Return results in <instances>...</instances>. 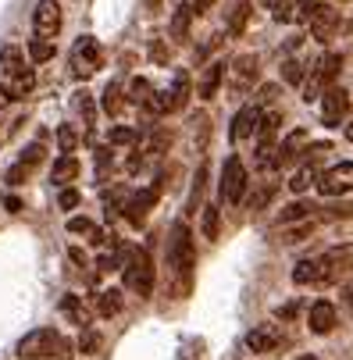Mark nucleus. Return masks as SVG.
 Returning a JSON list of instances; mask_svg holds the SVG:
<instances>
[{"instance_id":"obj_1","label":"nucleus","mask_w":353,"mask_h":360,"mask_svg":"<svg viewBox=\"0 0 353 360\" xmlns=\"http://www.w3.org/2000/svg\"><path fill=\"white\" fill-rule=\"evenodd\" d=\"M18 356L22 360H46V356H68V342L54 332V328H36L18 342Z\"/></svg>"},{"instance_id":"obj_2","label":"nucleus","mask_w":353,"mask_h":360,"mask_svg":"<svg viewBox=\"0 0 353 360\" xmlns=\"http://www.w3.org/2000/svg\"><path fill=\"white\" fill-rule=\"evenodd\" d=\"M125 285L139 296L154 292V261L143 246H125Z\"/></svg>"},{"instance_id":"obj_3","label":"nucleus","mask_w":353,"mask_h":360,"mask_svg":"<svg viewBox=\"0 0 353 360\" xmlns=\"http://www.w3.org/2000/svg\"><path fill=\"white\" fill-rule=\"evenodd\" d=\"M186 100H189V75L179 72V75L172 79L168 89H161V93H154V96L146 100L143 111H146V115H154V118H161V115H172V111L186 108Z\"/></svg>"},{"instance_id":"obj_4","label":"nucleus","mask_w":353,"mask_h":360,"mask_svg":"<svg viewBox=\"0 0 353 360\" xmlns=\"http://www.w3.org/2000/svg\"><path fill=\"white\" fill-rule=\"evenodd\" d=\"M339 72H342V54H321L314 61L311 79H304V100H318L321 89H328L339 79Z\"/></svg>"},{"instance_id":"obj_5","label":"nucleus","mask_w":353,"mask_h":360,"mask_svg":"<svg viewBox=\"0 0 353 360\" xmlns=\"http://www.w3.org/2000/svg\"><path fill=\"white\" fill-rule=\"evenodd\" d=\"M257 75H261V58L257 54H239L229 65V89H232V96H246L250 89H254Z\"/></svg>"},{"instance_id":"obj_6","label":"nucleus","mask_w":353,"mask_h":360,"mask_svg":"<svg viewBox=\"0 0 353 360\" xmlns=\"http://www.w3.org/2000/svg\"><path fill=\"white\" fill-rule=\"evenodd\" d=\"M353 268V246H332L318 257V282H339Z\"/></svg>"},{"instance_id":"obj_7","label":"nucleus","mask_w":353,"mask_h":360,"mask_svg":"<svg viewBox=\"0 0 353 360\" xmlns=\"http://www.w3.org/2000/svg\"><path fill=\"white\" fill-rule=\"evenodd\" d=\"M318 189L321 196H346L353 193V161H339L328 172L318 175Z\"/></svg>"},{"instance_id":"obj_8","label":"nucleus","mask_w":353,"mask_h":360,"mask_svg":"<svg viewBox=\"0 0 353 360\" xmlns=\"http://www.w3.org/2000/svg\"><path fill=\"white\" fill-rule=\"evenodd\" d=\"M100 43L93 39V36H79V43L72 46V72L79 75V79H89L96 68H100Z\"/></svg>"},{"instance_id":"obj_9","label":"nucleus","mask_w":353,"mask_h":360,"mask_svg":"<svg viewBox=\"0 0 353 360\" xmlns=\"http://www.w3.org/2000/svg\"><path fill=\"white\" fill-rule=\"evenodd\" d=\"M246 196V168L239 158H229L222 168V200L225 203H239Z\"/></svg>"},{"instance_id":"obj_10","label":"nucleus","mask_w":353,"mask_h":360,"mask_svg":"<svg viewBox=\"0 0 353 360\" xmlns=\"http://www.w3.org/2000/svg\"><path fill=\"white\" fill-rule=\"evenodd\" d=\"M168 257H172V268H175V271H189V268H193V239H189V229H186L182 221L172 229Z\"/></svg>"},{"instance_id":"obj_11","label":"nucleus","mask_w":353,"mask_h":360,"mask_svg":"<svg viewBox=\"0 0 353 360\" xmlns=\"http://www.w3.org/2000/svg\"><path fill=\"white\" fill-rule=\"evenodd\" d=\"M32 29L43 39H54L58 36V29H61V8H58V0H39L36 11H32Z\"/></svg>"},{"instance_id":"obj_12","label":"nucleus","mask_w":353,"mask_h":360,"mask_svg":"<svg viewBox=\"0 0 353 360\" xmlns=\"http://www.w3.org/2000/svg\"><path fill=\"white\" fill-rule=\"evenodd\" d=\"M346 111H349V93L342 86H328L325 96H321V122L325 125H342Z\"/></svg>"},{"instance_id":"obj_13","label":"nucleus","mask_w":353,"mask_h":360,"mask_svg":"<svg viewBox=\"0 0 353 360\" xmlns=\"http://www.w3.org/2000/svg\"><path fill=\"white\" fill-rule=\"evenodd\" d=\"M261 115H264V108H257V104H243V108H239V115L232 118L229 139H232V143L250 139V136H254V132L261 129Z\"/></svg>"},{"instance_id":"obj_14","label":"nucleus","mask_w":353,"mask_h":360,"mask_svg":"<svg viewBox=\"0 0 353 360\" xmlns=\"http://www.w3.org/2000/svg\"><path fill=\"white\" fill-rule=\"evenodd\" d=\"M32 86H36V72H32V68H22V72H15V75L4 79V86H0V96H4V100H25V96L32 93Z\"/></svg>"},{"instance_id":"obj_15","label":"nucleus","mask_w":353,"mask_h":360,"mask_svg":"<svg viewBox=\"0 0 353 360\" xmlns=\"http://www.w3.org/2000/svg\"><path fill=\"white\" fill-rule=\"evenodd\" d=\"M158 203V189H139V193H132L129 196V203H125V218L132 221V225H143V218H146V211Z\"/></svg>"},{"instance_id":"obj_16","label":"nucleus","mask_w":353,"mask_h":360,"mask_svg":"<svg viewBox=\"0 0 353 360\" xmlns=\"http://www.w3.org/2000/svg\"><path fill=\"white\" fill-rule=\"evenodd\" d=\"M225 72H229V65L214 61L204 75H200V82H196V96H200V100H211V96L218 93V86L225 82Z\"/></svg>"},{"instance_id":"obj_17","label":"nucleus","mask_w":353,"mask_h":360,"mask_svg":"<svg viewBox=\"0 0 353 360\" xmlns=\"http://www.w3.org/2000/svg\"><path fill=\"white\" fill-rule=\"evenodd\" d=\"M335 29H339V11H335L332 4H325V8L311 18V36H314V39H328Z\"/></svg>"},{"instance_id":"obj_18","label":"nucleus","mask_w":353,"mask_h":360,"mask_svg":"<svg viewBox=\"0 0 353 360\" xmlns=\"http://www.w3.org/2000/svg\"><path fill=\"white\" fill-rule=\"evenodd\" d=\"M335 328V307L332 303H314L311 307V332H318V335H328Z\"/></svg>"},{"instance_id":"obj_19","label":"nucleus","mask_w":353,"mask_h":360,"mask_svg":"<svg viewBox=\"0 0 353 360\" xmlns=\"http://www.w3.org/2000/svg\"><path fill=\"white\" fill-rule=\"evenodd\" d=\"M61 314H65L72 325H82V328H89V318H93V314H89V307H86L79 296H72V292L61 296Z\"/></svg>"},{"instance_id":"obj_20","label":"nucleus","mask_w":353,"mask_h":360,"mask_svg":"<svg viewBox=\"0 0 353 360\" xmlns=\"http://www.w3.org/2000/svg\"><path fill=\"white\" fill-rule=\"evenodd\" d=\"M318 175H321V172L314 168V161H304V165L289 175V189H293V193H307V189L318 182Z\"/></svg>"},{"instance_id":"obj_21","label":"nucleus","mask_w":353,"mask_h":360,"mask_svg":"<svg viewBox=\"0 0 353 360\" xmlns=\"http://www.w3.org/2000/svg\"><path fill=\"white\" fill-rule=\"evenodd\" d=\"M246 346L254 349V353H268V349H275L278 346V332L275 328H268V325H261V328H254L246 335Z\"/></svg>"},{"instance_id":"obj_22","label":"nucleus","mask_w":353,"mask_h":360,"mask_svg":"<svg viewBox=\"0 0 353 360\" xmlns=\"http://www.w3.org/2000/svg\"><path fill=\"white\" fill-rule=\"evenodd\" d=\"M204 186H207V165H200L196 175H193V189H189V200H186V214H196L204 211L200 207V200H204Z\"/></svg>"},{"instance_id":"obj_23","label":"nucleus","mask_w":353,"mask_h":360,"mask_svg":"<svg viewBox=\"0 0 353 360\" xmlns=\"http://www.w3.org/2000/svg\"><path fill=\"white\" fill-rule=\"evenodd\" d=\"M79 175V161H75V153H61V158L54 161V172H50V179H54L58 186L72 182Z\"/></svg>"},{"instance_id":"obj_24","label":"nucleus","mask_w":353,"mask_h":360,"mask_svg":"<svg viewBox=\"0 0 353 360\" xmlns=\"http://www.w3.org/2000/svg\"><path fill=\"white\" fill-rule=\"evenodd\" d=\"M96 311H100V318H115L118 311H122V289H104L96 296Z\"/></svg>"},{"instance_id":"obj_25","label":"nucleus","mask_w":353,"mask_h":360,"mask_svg":"<svg viewBox=\"0 0 353 360\" xmlns=\"http://www.w3.org/2000/svg\"><path fill=\"white\" fill-rule=\"evenodd\" d=\"M311 211H314L311 203L296 200V203H289V207H282V211L275 214V221H278V225H289V221H307V214H311Z\"/></svg>"},{"instance_id":"obj_26","label":"nucleus","mask_w":353,"mask_h":360,"mask_svg":"<svg viewBox=\"0 0 353 360\" xmlns=\"http://www.w3.org/2000/svg\"><path fill=\"white\" fill-rule=\"evenodd\" d=\"M193 15H196V11H193V4H182V8H175V18H172V29H168V32H172V39H182V36L189 32V22H193Z\"/></svg>"},{"instance_id":"obj_27","label":"nucleus","mask_w":353,"mask_h":360,"mask_svg":"<svg viewBox=\"0 0 353 360\" xmlns=\"http://www.w3.org/2000/svg\"><path fill=\"white\" fill-rule=\"evenodd\" d=\"M0 68H4V79L15 75V72H22L25 68L22 65V50L18 46H4V50H0Z\"/></svg>"},{"instance_id":"obj_28","label":"nucleus","mask_w":353,"mask_h":360,"mask_svg":"<svg viewBox=\"0 0 353 360\" xmlns=\"http://www.w3.org/2000/svg\"><path fill=\"white\" fill-rule=\"evenodd\" d=\"M104 115H111V118L122 115V82H108V89H104Z\"/></svg>"},{"instance_id":"obj_29","label":"nucleus","mask_w":353,"mask_h":360,"mask_svg":"<svg viewBox=\"0 0 353 360\" xmlns=\"http://www.w3.org/2000/svg\"><path fill=\"white\" fill-rule=\"evenodd\" d=\"M278 125H282V111L278 108H271L268 115H261V143H271L275 139V132H278Z\"/></svg>"},{"instance_id":"obj_30","label":"nucleus","mask_w":353,"mask_h":360,"mask_svg":"<svg viewBox=\"0 0 353 360\" xmlns=\"http://www.w3.org/2000/svg\"><path fill=\"white\" fill-rule=\"evenodd\" d=\"M293 282L296 285H314L318 282V261H300L293 268Z\"/></svg>"},{"instance_id":"obj_31","label":"nucleus","mask_w":353,"mask_h":360,"mask_svg":"<svg viewBox=\"0 0 353 360\" xmlns=\"http://www.w3.org/2000/svg\"><path fill=\"white\" fill-rule=\"evenodd\" d=\"M282 79H285L289 86H304L307 72H304V65H300V58H285V61H282Z\"/></svg>"},{"instance_id":"obj_32","label":"nucleus","mask_w":353,"mask_h":360,"mask_svg":"<svg viewBox=\"0 0 353 360\" xmlns=\"http://www.w3.org/2000/svg\"><path fill=\"white\" fill-rule=\"evenodd\" d=\"M246 18H250V0H239L232 8V18H229V36H239L246 29Z\"/></svg>"},{"instance_id":"obj_33","label":"nucleus","mask_w":353,"mask_h":360,"mask_svg":"<svg viewBox=\"0 0 353 360\" xmlns=\"http://www.w3.org/2000/svg\"><path fill=\"white\" fill-rule=\"evenodd\" d=\"M29 58H32L36 65L50 61V58H54V43H50V39H43V36H36V39L29 43Z\"/></svg>"},{"instance_id":"obj_34","label":"nucleus","mask_w":353,"mask_h":360,"mask_svg":"<svg viewBox=\"0 0 353 360\" xmlns=\"http://www.w3.org/2000/svg\"><path fill=\"white\" fill-rule=\"evenodd\" d=\"M168 146H172V132H158V136L150 139V143H146L139 153H146V158H161V153H165Z\"/></svg>"},{"instance_id":"obj_35","label":"nucleus","mask_w":353,"mask_h":360,"mask_svg":"<svg viewBox=\"0 0 353 360\" xmlns=\"http://www.w3.org/2000/svg\"><path fill=\"white\" fill-rule=\"evenodd\" d=\"M275 189H278V182H261V189H257L254 196L246 200V203H250V211H261L264 203H268V200L275 196Z\"/></svg>"},{"instance_id":"obj_36","label":"nucleus","mask_w":353,"mask_h":360,"mask_svg":"<svg viewBox=\"0 0 353 360\" xmlns=\"http://www.w3.org/2000/svg\"><path fill=\"white\" fill-rule=\"evenodd\" d=\"M150 96H154V89H150L146 79H132L129 82V100H132V104H146Z\"/></svg>"},{"instance_id":"obj_37","label":"nucleus","mask_w":353,"mask_h":360,"mask_svg":"<svg viewBox=\"0 0 353 360\" xmlns=\"http://www.w3.org/2000/svg\"><path fill=\"white\" fill-rule=\"evenodd\" d=\"M325 4H328V0H300V4H296V22H311Z\"/></svg>"},{"instance_id":"obj_38","label":"nucleus","mask_w":353,"mask_h":360,"mask_svg":"<svg viewBox=\"0 0 353 360\" xmlns=\"http://www.w3.org/2000/svg\"><path fill=\"white\" fill-rule=\"evenodd\" d=\"M58 146H61V153H75V146H79V132H75L72 125H61V129H58Z\"/></svg>"},{"instance_id":"obj_39","label":"nucleus","mask_w":353,"mask_h":360,"mask_svg":"<svg viewBox=\"0 0 353 360\" xmlns=\"http://www.w3.org/2000/svg\"><path fill=\"white\" fill-rule=\"evenodd\" d=\"M204 236L207 239L218 236V207H214V203H207V207H204Z\"/></svg>"},{"instance_id":"obj_40","label":"nucleus","mask_w":353,"mask_h":360,"mask_svg":"<svg viewBox=\"0 0 353 360\" xmlns=\"http://www.w3.org/2000/svg\"><path fill=\"white\" fill-rule=\"evenodd\" d=\"M75 104H79V111H82L86 125H93V122H96V104H93V96H89V93H79Z\"/></svg>"},{"instance_id":"obj_41","label":"nucleus","mask_w":353,"mask_h":360,"mask_svg":"<svg viewBox=\"0 0 353 360\" xmlns=\"http://www.w3.org/2000/svg\"><path fill=\"white\" fill-rule=\"evenodd\" d=\"M108 139H111L115 146H129V143H136V129H122V125H115V129L108 132Z\"/></svg>"},{"instance_id":"obj_42","label":"nucleus","mask_w":353,"mask_h":360,"mask_svg":"<svg viewBox=\"0 0 353 360\" xmlns=\"http://www.w3.org/2000/svg\"><path fill=\"white\" fill-rule=\"evenodd\" d=\"M79 349H82V353H96V349H100V332H93V328H82Z\"/></svg>"},{"instance_id":"obj_43","label":"nucleus","mask_w":353,"mask_h":360,"mask_svg":"<svg viewBox=\"0 0 353 360\" xmlns=\"http://www.w3.org/2000/svg\"><path fill=\"white\" fill-rule=\"evenodd\" d=\"M43 161V143H32V146H25V153H22V165H39Z\"/></svg>"},{"instance_id":"obj_44","label":"nucleus","mask_w":353,"mask_h":360,"mask_svg":"<svg viewBox=\"0 0 353 360\" xmlns=\"http://www.w3.org/2000/svg\"><path fill=\"white\" fill-rule=\"evenodd\" d=\"M275 96H278V86H261V93H257L254 104H257V108H268V104H275Z\"/></svg>"},{"instance_id":"obj_45","label":"nucleus","mask_w":353,"mask_h":360,"mask_svg":"<svg viewBox=\"0 0 353 360\" xmlns=\"http://www.w3.org/2000/svg\"><path fill=\"white\" fill-rule=\"evenodd\" d=\"M58 203L65 211H72V207H79V189H61V196H58Z\"/></svg>"},{"instance_id":"obj_46","label":"nucleus","mask_w":353,"mask_h":360,"mask_svg":"<svg viewBox=\"0 0 353 360\" xmlns=\"http://www.w3.org/2000/svg\"><path fill=\"white\" fill-rule=\"evenodd\" d=\"M68 232H75V236H89V232H93V221H89V218H72V221H68Z\"/></svg>"},{"instance_id":"obj_47","label":"nucleus","mask_w":353,"mask_h":360,"mask_svg":"<svg viewBox=\"0 0 353 360\" xmlns=\"http://www.w3.org/2000/svg\"><path fill=\"white\" fill-rule=\"evenodd\" d=\"M311 232H314V225H300V229L285 232V243H304V239H307Z\"/></svg>"},{"instance_id":"obj_48","label":"nucleus","mask_w":353,"mask_h":360,"mask_svg":"<svg viewBox=\"0 0 353 360\" xmlns=\"http://www.w3.org/2000/svg\"><path fill=\"white\" fill-rule=\"evenodd\" d=\"M96 168H100V175H108V168H111V150L108 146L96 150Z\"/></svg>"},{"instance_id":"obj_49","label":"nucleus","mask_w":353,"mask_h":360,"mask_svg":"<svg viewBox=\"0 0 353 360\" xmlns=\"http://www.w3.org/2000/svg\"><path fill=\"white\" fill-rule=\"evenodd\" d=\"M25 175H29V165H22V161H18V165H15V168L8 172V182H11V186H18V182H22Z\"/></svg>"},{"instance_id":"obj_50","label":"nucleus","mask_w":353,"mask_h":360,"mask_svg":"<svg viewBox=\"0 0 353 360\" xmlns=\"http://www.w3.org/2000/svg\"><path fill=\"white\" fill-rule=\"evenodd\" d=\"M96 268H100V271H115V268H118V261H115L111 253H104V257H96Z\"/></svg>"},{"instance_id":"obj_51","label":"nucleus","mask_w":353,"mask_h":360,"mask_svg":"<svg viewBox=\"0 0 353 360\" xmlns=\"http://www.w3.org/2000/svg\"><path fill=\"white\" fill-rule=\"evenodd\" d=\"M211 8H214V0H193V11L196 15H207Z\"/></svg>"},{"instance_id":"obj_52","label":"nucleus","mask_w":353,"mask_h":360,"mask_svg":"<svg viewBox=\"0 0 353 360\" xmlns=\"http://www.w3.org/2000/svg\"><path fill=\"white\" fill-rule=\"evenodd\" d=\"M4 207H8L11 214H18V211H22V200H18V196H8V200H4Z\"/></svg>"},{"instance_id":"obj_53","label":"nucleus","mask_w":353,"mask_h":360,"mask_svg":"<svg viewBox=\"0 0 353 360\" xmlns=\"http://www.w3.org/2000/svg\"><path fill=\"white\" fill-rule=\"evenodd\" d=\"M296 314V303H285V307H278V318H293Z\"/></svg>"},{"instance_id":"obj_54","label":"nucleus","mask_w":353,"mask_h":360,"mask_svg":"<svg viewBox=\"0 0 353 360\" xmlns=\"http://www.w3.org/2000/svg\"><path fill=\"white\" fill-rule=\"evenodd\" d=\"M346 303H349V307H353V282H349V285H346Z\"/></svg>"},{"instance_id":"obj_55","label":"nucleus","mask_w":353,"mask_h":360,"mask_svg":"<svg viewBox=\"0 0 353 360\" xmlns=\"http://www.w3.org/2000/svg\"><path fill=\"white\" fill-rule=\"evenodd\" d=\"M296 360H321V356H314V353H300Z\"/></svg>"},{"instance_id":"obj_56","label":"nucleus","mask_w":353,"mask_h":360,"mask_svg":"<svg viewBox=\"0 0 353 360\" xmlns=\"http://www.w3.org/2000/svg\"><path fill=\"white\" fill-rule=\"evenodd\" d=\"M268 4H271V8H275V4H282V0H268Z\"/></svg>"},{"instance_id":"obj_57","label":"nucleus","mask_w":353,"mask_h":360,"mask_svg":"<svg viewBox=\"0 0 353 360\" xmlns=\"http://www.w3.org/2000/svg\"><path fill=\"white\" fill-rule=\"evenodd\" d=\"M0 104H4V96H0Z\"/></svg>"}]
</instances>
